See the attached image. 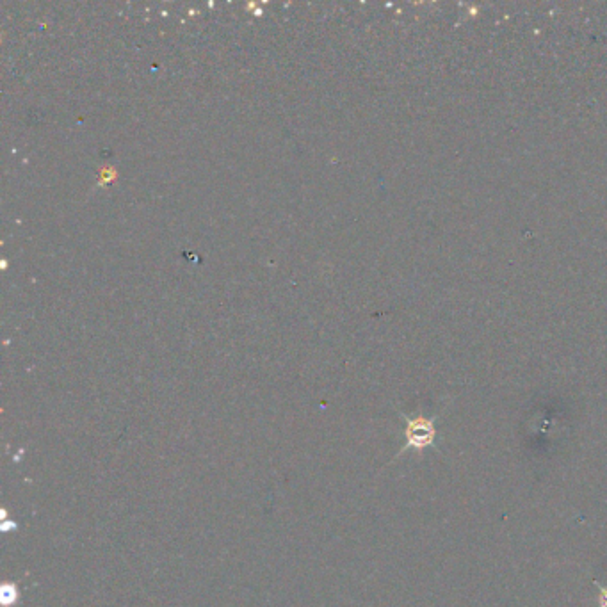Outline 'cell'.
Wrapping results in <instances>:
<instances>
[{
	"mask_svg": "<svg viewBox=\"0 0 607 607\" xmlns=\"http://www.w3.org/2000/svg\"><path fill=\"white\" fill-rule=\"evenodd\" d=\"M406 444L405 449H415V451H424L435 444V424L426 417H415L406 421Z\"/></svg>",
	"mask_w": 607,
	"mask_h": 607,
	"instance_id": "6da1fadb",
	"label": "cell"
},
{
	"mask_svg": "<svg viewBox=\"0 0 607 607\" xmlns=\"http://www.w3.org/2000/svg\"><path fill=\"white\" fill-rule=\"evenodd\" d=\"M599 606L607 607V586L606 588H600Z\"/></svg>",
	"mask_w": 607,
	"mask_h": 607,
	"instance_id": "7a4b0ae2",
	"label": "cell"
}]
</instances>
